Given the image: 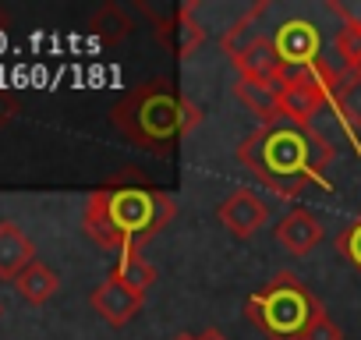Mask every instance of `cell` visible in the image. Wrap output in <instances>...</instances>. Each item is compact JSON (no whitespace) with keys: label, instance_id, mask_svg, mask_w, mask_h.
I'll return each mask as SVG.
<instances>
[{"label":"cell","instance_id":"cell-11","mask_svg":"<svg viewBox=\"0 0 361 340\" xmlns=\"http://www.w3.org/2000/svg\"><path fill=\"white\" fill-rule=\"evenodd\" d=\"M159 43L170 47V50L177 54V61L192 57V54L206 43V25L195 18V8H192V4L177 8L166 22H159Z\"/></svg>","mask_w":361,"mask_h":340},{"label":"cell","instance_id":"cell-23","mask_svg":"<svg viewBox=\"0 0 361 340\" xmlns=\"http://www.w3.org/2000/svg\"><path fill=\"white\" fill-rule=\"evenodd\" d=\"M199 340H231V336H227L224 329H216V326H209V329H202V333H199Z\"/></svg>","mask_w":361,"mask_h":340},{"label":"cell","instance_id":"cell-19","mask_svg":"<svg viewBox=\"0 0 361 340\" xmlns=\"http://www.w3.org/2000/svg\"><path fill=\"white\" fill-rule=\"evenodd\" d=\"M114 277L124 280V284H128L131 291H138V294H145V291L156 284V269H152V262H145L142 252H135V255H121L117 266H114Z\"/></svg>","mask_w":361,"mask_h":340},{"label":"cell","instance_id":"cell-5","mask_svg":"<svg viewBox=\"0 0 361 340\" xmlns=\"http://www.w3.org/2000/svg\"><path fill=\"white\" fill-rule=\"evenodd\" d=\"M333 89H336V71L326 61H319L312 68H301V71H290L287 82L280 85L283 121L301 124V128H312L315 114L326 103H333Z\"/></svg>","mask_w":361,"mask_h":340},{"label":"cell","instance_id":"cell-10","mask_svg":"<svg viewBox=\"0 0 361 340\" xmlns=\"http://www.w3.org/2000/svg\"><path fill=\"white\" fill-rule=\"evenodd\" d=\"M273 238H276V245L287 248L290 255H308V252L319 248V241L326 238V227H322V220H319L312 210L294 206V210L273 227Z\"/></svg>","mask_w":361,"mask_h":340},{"label":"cell","instance_id":"cell-18","mask_svg":"<svg viewBox=\"0 0 361 340\" xmlns=\"http://www.w3.org/2000/svg\"><path fill=\"white\" fill-rule=\"evenodd\" d=\"M89 25H92V32H96L103 43H110V47H114V43H121V40L135 29V25H131V18H128V11H124L121 4H103V8L92 15V22H89Z\"/></svg>","mask_w":361,"mask_h":340},{"label":"cell","instance_id":"cell-20","mask_svg":"<svg viewBox=\"0 0 361 340\" xmlns=\"http://www.w3.org/2000/svg\"><path fill=\"white\" fill-rule=\"evenodd\" d=\"M336 252L361 273V217L354 224H347L340 234H336Z\"/></svg>","mask_w":361,"mask_h":340},{"label":"cell","instance_id":"cell-9","mask_svg":"<svg viewBox=\"0 0 361 340\" xmlns=\"http://www.w3.org/2000/svg\"><path fill=\"white\" fill-rule=\"evenodd\" d=\"M92 308L99 312V319L103 322H110V326H124V322H131L138 312H142V305H145V294H138V291H131L124 280H117L114 273L92 291Z\"/></svg>","mask_w":361,"mask_h":340},{"label":"cell","instance_id":"cell-13","mask_svg":"<svg viewBox=\"0 0 361 340\" xmlns=\"http://www.w3.org/2000/svg\"><path fill=\"white\" fill-rule=\"evenodd\" d=\"M234 96H238L255 117H262V124H276V121H283V110H280V89H276V85L238 78Z\"/></svg>","mask_w":361,"mask_h":340},{"label":"cell","instance_id":"cell-24","mask_svg":"<svg viewBox=\"0 0 361 340\" xmlns=\"http://www.w3.org/2000/svg\"><path fill=\"white\" fill-rule=\"evenodd\" d=\"M170 340H199V336H195V333H173Z\"/></svg>","mask_w":361,"mask_h":340},{"label":"cell","instance_id":"cell-14","mask_svg":"<svg viewBox=\"0 0 361 340\" xmlns=\"http://www.w3.org/2000/svg\"><path fill=\"white\" fill-rule=\"evenodd\" d=\"M15 287H18V294L29 301V305H47L54 294H57V287H61V277L47 266V262H32V266H25L18 277H15Z\"/></svg>","mask_w":361,"mask_h":340},{"label":"cell","instance_id":"cell-6","mask_svg":"<svg viewBox=\"0 0 361 340\" xmlns=\"http://www.w3.org/2000/svg\"><path fill=\"white\" fill-rule=\"evenodd\" d=\"M273 43H276L280 61H283L290 71H301V68H312V64L322 61V57H319V54H322V36H319V29H315L308 18H287V22L276 29Z\"/></svg>","mask_w":361,"mask_h":340},{"label":"cell","instance_id":"cell-25","mask_svg":"<svg viewBox=\"0 0 361 340\" xmlns=\"http://www.w3.org/2000/svg\"><path fill=\"white\" fill-rule=\"evenodd\" d=\"M0 312H4V305H0Z\"/></svg>","mask_w":361,"mask_h":340},{"label":"cell","instance_id":"cell-15","mask_svg":"<svg viewBox=\"0 0 361 340\" xmlns=\"http://www.w3.org/2000/svg\"><path fill=\"white\" fill-rule=\"evenodd\" d=\"M333 15H340V32H336V50L343 57V71H361V18H354L343 4H333Z\"/></svg>","mask_w":361,"mask_h":340},{"label":"cell","instance_id":"cell-8","mask_svg":"<svg viewBox=\"0 0 361 340\" xmlns=\"http://www.w3.org/2000/svg\"><path fill=\"white\" fill-rule=\"evenodd\" d=\"M216 220H220L234 238H255V234L269 224V206H266L252 188H234V192L216 206Z\"/></svg>","mask_w":361,"mask_h":340},{"label":"cell","instance_id":"cell-1","mask_svg":"<svg viewBox=\"0 0 361 340\" xmlns=\"http://www.w3.org/2000/svg\"><path fill=\"white\" fill-rule=\"evenodd\" d=\"M238 159L273 195L294 202L312 185L319 188L329 185L326 170L333 163V142L315 128L276 121L248 131L238 145Z\"/></svg>","mask_w":361,"mask_h":340},{"label":"cell","instance_id":"cell-4","mask_svg":"<svg viewBox=\"0 0 361 340\" xmlns=\"http://www.w3.org/2000/svg\"><path fill=\"white\" fill-rule=\"evenodd\" d=\"M322 301L301 284L298 273L280 269L262 291L248 294L245 315L269 340H305L308 326L322 315Z\"/></svg>","mask_w":361,"mask_h":340},{"label":"cell","instance_id":"cell-3","mask_svg":"<svg viewBox=\"0 0 361 340\" xmlns=\"http://www.w3.org/2000/svg\"><path fill=\"white\" fill-rule=\"evenodd\" d=\"M110 124L131 145L152 156H166L202 124V110L185 92H177L170 82L152 78L135 85L114 103Z\"/></svg>","mask_w":361,"mask_h":340},{"label":"cell","instance_id":"cell-21","mask_svg":"<svg viewBox=\"0 0 361 340\" xmlns=\"http://www.w3.org/2000/svg\"><path fill=\"white\" fill-rule=\"evenodd\" d=\"M305 340H343V333H340V326L322 312L312 326H308V333H305Z\"/></svg>","mask_w":361,"mask_h":340},{"label":"cell","instance_id":"cell-7","mask_svg":"<svg viewBox=\"0 0 361 340\" xmlns=\"http://www.w3.org/2000/svg\"><path fill=\"white\" fill-rule=\"evenodd\" d=\"M234 68H238V75L245 78V82H266V85H283L287 82V75H290V68L280 61V54H276V43L269 40V36H255L248 47H241L234 57Z\"/></svg>","mask_w":361,"mask_h":340},{"label":"cell","instance_id":"cell-12","mask_svg":"<svg viewBox=\"0 0 361 340\" xmlns=\"http://www.w3.org/2000/svg\"><path fill=\"white\" fill-rule=\"evenodd\" d=\"M36 262V245L15 220H0V277L15 280L25 266Z\"/></svg>","mask_w":361,"mask_h":340},{"label":"cell","instance_id":"cell-2","mask_svg":"<svg viewBox=\"0 0 361 340\" xmlns=\"http://www.w3.org/2000/svg\"><path fill=\"white\" fill-rule=\"evenodd\" d=\"M177 217V202L156 188L138 181L135 174L114 178L85 199L82 224L99 248L135 255L142 252L170 220Z\"/></svg>","mask_w":361,"mask_h":340},{"label":"cell","instance_id":"cell-17","mask_svg":"<svg viewBox=\"0 0 361 340\" xmlns=\"http://www.w3.org/2000/svg\"><path fill=\"white\" fill-rule=\"evenodd\" d=\"M266 11H269V0H259L255 8H248V11H245V15H241V18L224 32V36H220V47H224V54H227V57H234L241 47H248V43L259 36V32H255V22H259Z\"/></svg>","mask_w":361,"mask_h":340},{"label":"cell","instance_id":"cell-16","mask_svg":"<svg viewBox=\"0 0 361 340\" xmlns=\"http://www.w3.org/2000/svg\"><path fill=\"white\" fill-rule=\"evenodd\" d=\"M333 107L350 128H361V71H343L336 75L333 89Z\"/></svg>","mask_w":361,"mask_h":340},{"label":"cell","instance_id":"cell-22","mask_svg":"<svg viewBox=\"0 0 361 340\" xmlns=\"http://www.w3.org/2000/svg\"><path fill=\"white\" fill-rule=\"evenodd\" d=\"M15 114H18V99L11 92H0V124H8Z\"/></svg>","mask_w":361,"mask_h":340}]
</instances>
